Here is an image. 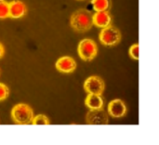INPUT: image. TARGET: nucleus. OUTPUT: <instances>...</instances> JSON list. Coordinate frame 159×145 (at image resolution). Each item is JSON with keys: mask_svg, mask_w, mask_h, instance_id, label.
Instances as JSON below:
<instances>
[{"mask_svg": "<svg viewBox=\"0 0 159 145\" xmlns=\"http://www.w3.org/2000/svg\"><path fill=\"white\" fill-rule=\"evenodd\" d=\"M8 13L12 19H20L26 13V7L23 2L20 0H13L8 3Z\"/></svg>", "mask_w": 159, "mask_h": 145, "instance_id": "1a4fd4ad", "label": "nucleus"}, {"mask_svg": "<svg viewBox=\"0 0 159 145\" xmlns=\"http://www.w3.org/2000/svg\"><path fill=\"white\" fill-rule=\"evenodd\" d=\"M85 104L89 109H101L103 107V101L101 95L89 94L85 100Z\"/></svg>", "mask_w": 159, "mask_h": 145, "instance_id": "9b49d317", "label": "nucleus"}, {"mask_svg": "<svg viewBox=\"0 0 159 145\" xmlns=\"http://www.w3.org/2000/svg\"><path fill=\"white\" fill-rule=\"evenodd\" d=\"M8 17V2L6 0H0V19H6Z\"/></svg>", "mask_w": 159, "mask_h": 145, "instance_id": "4468645a", "label": "nucleus"}, {"mask_svg": "<svg viewBox=\"0 0 159 145\" xmlns=\"http://www.w3.org/2000/svg\"><path fill=\"white\" fill-rule=\"evenodd\" d=\"M129 56H130L132 59L138 61V60L140 59V58H139V44H134V45H132V46L130 47V48H129Z\"/></svg>", "mask_w": 159, "mask_h": 145, "instance_id": "2eb2a0df", "label": "nucleus"}, {"mask_svg": "<svg viewBox=\"0 0 159 145\" xmlns=\"http://www.w3.org/2000/svg\"><path fill=\"white\" fill-rule=\"evenodd\" d=\"M11 117L13 121L18 125H28L32 123L34 118V112L29 105L25 103H20L12 108Z\"/></svg>", "mask_w": 159, "mask_h": 145, "instance_id": "f03ea898", "label": "nucleus"}, {"mask_svg": "<svg viewBox=\"0 0 159 145\" xmlns=\"http://www.w3.org/2000/svg\"><path fill=\"white\" fill-rule=\"evenodd\" d=\"M84 89L89 94L102 95L104 90V82L100 76L97 75L90 76L85 81Z\"/></svg>", "mask_w": 159, "mask_h": 145, "instance_id": "39448f33", "label": "nucleus"}, {"mask_svg": "<svg viewBox=\"0 0 159 145\" xmlns=\"http://www.w3.org/2000/svg\"><path fill=\"white\" fill-rule=\"evenodd\" d=\"M77 51H78L80 58L83 61H92L96 57L98 53V48H97L96 43L93 40L86 38V39H83L79 43Z\"/></svg>", "mask_w": 159, "mask_h": 145, "instance_id": "20e7f679", "label": "nucleus"}, {"mask_svg": "<svg viewBox=\"0 0 159 145\" xmlns=\"http://www.w3.org/2000/svg\"><path fill=\"white\" fill-rule=\"evenodd\" d=\"M108 113L111 116L120 118L127 113V107L121 100H114L108 104Z\"/></svg>", "mask_w": 159, "mask_h": 145, "instance_id": "6e6552de", "label": "nucleus"}, {"mask_svg": "<svg viewBox=\"0 0 159 145\" xmlns=\"http://www.w3.org/2000/svg\"><path fill=\"white\" fill-rule=\"evenodd\" d=\"M56 69L61 73L70 74L73 73L76 68V62L72 57H61L60 58L55 64Z\"/></svg>", "mask_w": 159, "mask_h": 145, "instance_id": "0eeeda50", "label": "nucleus"}, {"mask_svg": "<svg viewBox=\"0 0 159 145\" xmlns=\"http://www.w3.org/2000/svg\"><path fill=\"white\" fill-rule=\"evenodd\" d=\"M86 121L89 125H107L108 124V116L107 113L101 109H90L87 114Z\"/></svg>", "mask_w": 159, "mask_h": 145, "instance_id": "423d86ee", "label": "nucleus"}, {"mask_svg": "<svg viewBox=\"0 0 159 145\" xmlns=\"http://www.w3.org/2000/svg\"><path fill=\"white\" fill-rule=\"evenodd\" d=\"M4 53H5V48H4L3 45L0 43V58H2L4 56Z\"/></svg>", "mask_w": 159, "mask_h": 145, "instance_id": "f3484780", "label": "nucleus"}, {"mask_svg": "<svg viewBox=\"0 0 159 145\" xmlns=\"http://www.w3.org/2000/svg\"><path fill=\"white\" fill-rule=\"evenodd\" d=\"M8 94H9L8 88L5 84L0 83V102L6 100L8 97Z\"/></svg>", "mask_w": 159, "mask_h": 145, "instance_id": "dca6fc26", "label": "nucleus"}, {"mask_svg": "<svg viewBox=\"0 0 159 145\" xmlns=\"http://www.w3.org/2000/svg\"><path fill=\"white\" fill-rule=\"evenodd\" d=\"M92 20H93V25H96L97 27L100 28H103L110 25L112 21V17L108 12V10L96 11V13L92 15Z\"/></svg>", "mask_w": 159, "mask_h": 145, "instance_id": "9d476101", "label": "nucleus"}, {"mask_svg": "<svg viewBox=\"0 0 159 145\" xmlns=\"http://www.w3.org/2000/svg\"><path fill=\"white\" fill-rule=\"evenodd\" d=\"M70 24L75 31L78 33H85L93 25L92 14L85 8H80L72 14L70 18Z\"/></svg>", "mask_w": 159, "mask_h": 145, "instance_id": "f257e3e1", "label": "nucleus"}, {"mask_svg": "<svg viewBox=\"0 0 159 145\" xmlns=\"http://www.w3.org/2000/svg\"><path fill=\"white\" fill-rule=\"evenodd\" d=\"M99 39L104 46H115L118 44L121 40V33L115 26L108 25L103 27L100 33Z\"/></svg>", "mask_w": 159, "mask_h": 145, "instance_id": "7ed1b4c3", "label": "nucleus"}, {"mask_svg": "<svg viewBox=\"0 0 159 145\" xmlns=\"http://www.w3.org/2000/svg\"><path fill=\"white\" fill-rule=\"evenodd\" d=\"M95 11H107L110 8V0H91Z\"/></svg>", "mask_w": 159, "mask_h": 145, "instance_id": "f8f14e48", "label": "nucleus"}, {"mask_svg": "<svg viewBox=\"0 0 159 145\" xmlns=\"http://www.w3.org/2000/svg\"><path fill=\"white\" fill-rule=\"evenodd\" d=\"M33 125H42V126H46V125H49V120L48 118L44 116V115H38L36 116H34L33 120H32Z\"/></svg>", "mask_w": 159, "mask_h": 145, "instance_id": "ddd939ff", "label": "nucleus"}]
</instances>
